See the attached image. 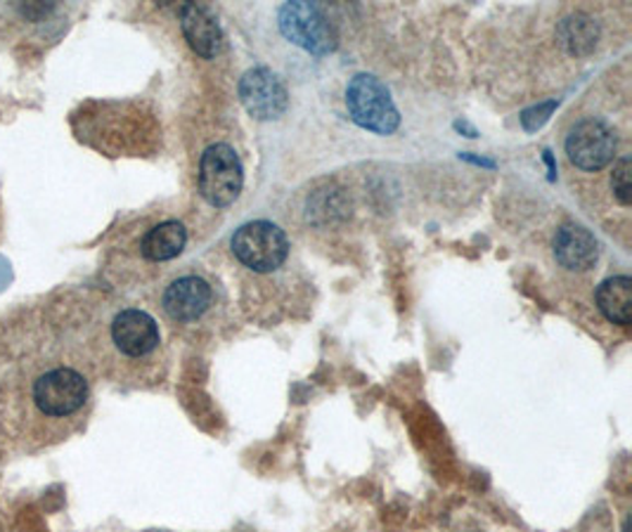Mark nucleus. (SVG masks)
Listing matches in <instances>:
<instances>
[{
    "instance_id": "nucleus-1",
    "label": "nucleus",
    "mask_w": 632,
    "mask_h": 532,
    "mask_svg": "<svg viewBox=\"0 0 632 532\" xmlns=\"http://www.w3.org/2000/svg\"><path fill=\"white\" fill-rule=\"evenodd\" d=\"M346 109L353 124L377 136H391L401 126V112L389 88L370 73H358L348 81Z\"/></svg>"
},
{
    "instance_id": "nucleus-2",
    "label": "nucleus",
    "mask_w": 632,
    "mask_h": 532,
    "mask_svg": "<svg viewBox=\"0 0 632 532\" xmlns=\"http://www.w3.org/2000/svg\"><path fill=\"white\" fill-rule=\"evenodd\" d=\"M232 254L242 265L254 273H273L289 256L287 234L268 223V220H254L242 225L232 236Z\"/></svg>"
},
{
    "instance_id": "nucleus-3",
    "label": "nucleus",
    "mask_w": 632,
    "mask_h": 532,
    "mask_svg": "<svg viewBox=\"0 0 632 532\" xmlns=\"http://www.w3.org/2000/svg\"><path fill=\"white\" fill-rule=\"evenodd\" d=\"M244 171L230 144H211L199 161V192L216 209H226L240 197Z\"/></svg>"
},
{
    "instance_id": "nucleus-4",
    "label": "nucleus",
    "mask_w": 632,
    "mask_h": 532,
    "mask_svg": "<svg viewBox=\"0 0 632 532\" xmlns=\"http://www.w3.org/2000/svg\"><path fill=\"white\" fill-rule=\"evenodd\" d=\"M564 147L571 164L585 173L607 169L616 159L613 130L607 124L597 122V118H585V122L573 126Z\"/></svg>"
},
{
    "instance_id": "nucleus-5",
    "label": "nucleus",
    "mask_w": 632,
    "mask_h": 532,
    "mask_svg": "<svg viewBox=\"0 0 632 532\" xmlns=\"http://www.w3.org/2000/svg\"><path fill=\"white\" fill-rule=\"evenodd\" d=\"M280 32L294 46L313 55H328L336 46L330 22L311 3H287L280 8Z\"/></svg>"
},
{
    "instance_id": "nucleus-6",
    "label": "nucleus",
    "mask_w": 632,
    "mask_h": 532,
    "mask_svg": "<svg viewBox=\"0 0 632 532\" xmlns=\"http://www.w3.org/2000/svg\"><path fill=\"white\" fill-rule=\"evenodd\" d=\"M34 401L48 417H69L88 401V383L73 369H53L36 381Z\"/></svg>"
},
{
    "instance_id": "nucleus-7",
    "label": "nucleus",
    "mask_w": 632,
    "mask_h": 532,
    "mask_svg": "<svg viewBox=\"0 0 632 532\" xmlns=\"http://www.w3.org/2000/svg\"><path fill=\"white\" fill-rule=\"evenodd\" d=\"M240 100L244 109L258 122H273L287 112L289 93L277 73L266 67H256L242 77Z\"/></svg>"
},
{
    "instance_id": "nucleus-8",
    "label": "nucleus",
    "mask_w": 632,
    "mask_h": 532,
    "mask_svg": "<svg viewBox=\"0 0 632 532\" xmlns=\"http://www.w3.org/2000/svg\"><path fill=\"white\" fill-rule=\"evenodd\" d=\"M112 342L128 358H142L159 346L157 322L142 310H124L112 322Z\"/></svg>"
},
{
    "instance_id": "nucleus-9",
    "label": "nucleus",
    "mask_w": 632,
    "mask_h": 532,
    "mask_svg": "<svg viewBox=\"0 0 632 532\" xmlns=\"http://www.w3.org/2000/svg\"><path fill=\"white\" fill-rule=\"evenodd\" d=\"M214 291L202 277L187 275L175 279L164 293V310L175 322H195L211 308Z\"/></svg>"
},
{
    "instance_id": "nucleus-10",
    "label": "nucleus",
    "mask_w": 632,
    "mask_h": 532,
    "mask_svg": "<svg viewBox=\"0 0 632 532\" xmlns=\"http://www.w3.org/2000/svg\"><path fill=\"white\" fill-rule=\"evenodd\" d=\"M554 258L566 270L585 273L599 261V244L590 230L581 225H562L554 234Z\"/></svg>"
},
{
    "instance_id": "nucleus-11",
    "label": "nucleus",
    "mask_w": 632,
    "mask_h": 532,
    "mask_svg": "<svg viewBox=\"0 0 632 532\" xmlns=\"http://www.w3.org/2000/svg\"><path fill=\"white\" fill-rule=\"evenodd\" d=\"M183 34L199 57L214 59L223 48V32H220L216 14L199 3H189L181 10Z\"/></svg>"
},
{
    "instance_id": "nucleus-12",
    "label": "nucleus",
    "mask_w": 632,
    "mask_h": 532,
    "mask_svg": "<svg viewBox=\"0 0 632 532\" xmlns=\"http://www.w3.org/2000/svg\"><path fill=\"white\" fill-rule=\"evenodd\" d=\"M597 308L613 324L628 327L632 320V279L628 275L609 277L597 289Z\"/></svg>"
},
{
    "instance_id": "nucleus-13",
    "label": "nucleus",
    "mask_w": 632,
    "mask_h": 532,
    "mask_svg": "<svg viewBox=\"0 0 632 532\" xmlns=\"http://www.w3.org/2000/svg\"><path fill=\"white\" fill-rule=\"evenodd\" d=\"M185 242H187L185 228L181 223H175V220H169V223H161L147 232L140 248L147 261L161 263V261H171L175 256H181Z\"/></svg>"
},
{
    "instance_id": "nucleus-14",
    "label": "nucleus",
    "mask_w": 632,
    "mask_h": 532,
    "mask_svg": "<svg viewBox=\"0 0 632 532\" xmlns=\"http://www.w3.org/2000/svg\"><path fill=\"white\" fill-rule=\"evenodd\" d=\"M562 43L573 55H585L595 48L597 43V28L590 20L585 18H571L560 26Z\"/></svg>"
},
{
    "instance_id": "nucleus-15",
    "label": "nucleus",
    "mask_w": 632,
    "mask_h": 532,
    "mask_svg": "<svg viewBox=\"0 0 632 532\" xmlns=\"http://www.w3.org/2000/svg\"><path fill=\"white\" fill-rule=\"evenodd\" d=\"M611 189L613 197L621 206H630V157H623L616 161L611 173Z\"/></svg>"
}]
</instances>
